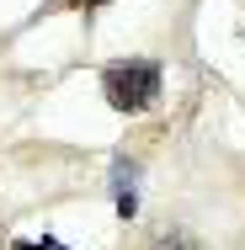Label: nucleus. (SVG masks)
<instances>
[{
    "mask_svg": "<svg viewBox=\"0 0 245 250\" xmlns=\"http://www.w3.org/2000/svg\"><path fill=\"white\" fill-rule=\"evenodd\" d=\"M101 96L112 101L117 112H149L160 101V64L155 59H117L101 69Z\"/></svg>",
    "mask_w": 245,
    "mask_h": 250,
    "instance_id": "1",
    "label": "nucleus"
},
{
    "mask_svg": "<svg viewBox=\"0 0 245 250\" xmlns=\"http://www.w3.org/2000/svg\"><path fill=\"white\" fill-rule=\"evenodd\" d=\"M112 202H117V218H134L139 213V170L128 160L112 165Z\"/></svg>",
    "mask_w": 245,
    "mask_h": 250,
    "instance_id": "2",
    "label": "nucleus"
},
{
    "mask_svg": "<svg viewBox=\"0 0 245 250\" xmlns=\"http://www.w3.org/2000/svg\"><path fill=\"white\" fill-rule=\"evenodd\" d=\"M155 250H202V240H192V234H181V229H176V234H160Z\"/></svg>",
    "mask_w": 245,
    "mask_h": 250,
    "instance_id": "3",
    "label": "nucleus"
},
{
    "mask_svg": "<svg viewBox=\"0 0 245 250\" xmlns=\"http://www.w3.org/2000/svg\"><path fill=\"white\" fill-rule=\"evenodd\" d=\"M11 250H69V245H59L53 234H43V240H16Z\"/></svg>",
    "mask_w": 245,
    "mask_h": 250,
    "instance_id": "4",
    "label": "nucleus"
},
{
    "mask_svg": "<svg viewBox=\"0 0 245 250\" xmlns=\"http://www.w3.org/2000/svg\"><path fill=\"white\" fill-rule=\"evenodd\" d=\"M64 5H75V11H91V5H107V0H64Z\"/></svg>",
    "mask_w": 245,
    "mask_h": 250,
    "instance_id": "5",
    "label": "nucleus"
}]
</instances>
